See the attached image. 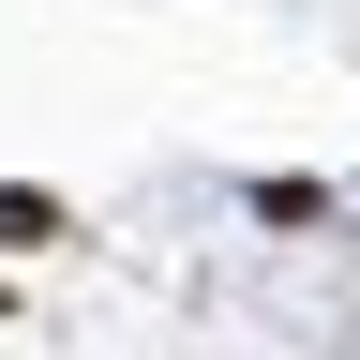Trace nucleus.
Masks as SVG:
<instances>
[{
  "instance_id": "obj_1",
  "label": "nucleus",
  "mask_w": 360,
  "mask_h": 360,
  "mask_svg": "<svg viewBox=\"0 0 360 360\" xmlns=\"http://www.w3.org/2000/svg\"><path fill=\"white\" fill-rule=\"evenodd\" d=\"M0 240H45V195H0Z\"/></svg>"
}]
</instances>
